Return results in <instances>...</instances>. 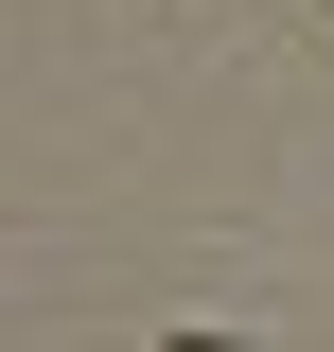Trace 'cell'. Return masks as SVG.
<instances>
[]
</instances>
